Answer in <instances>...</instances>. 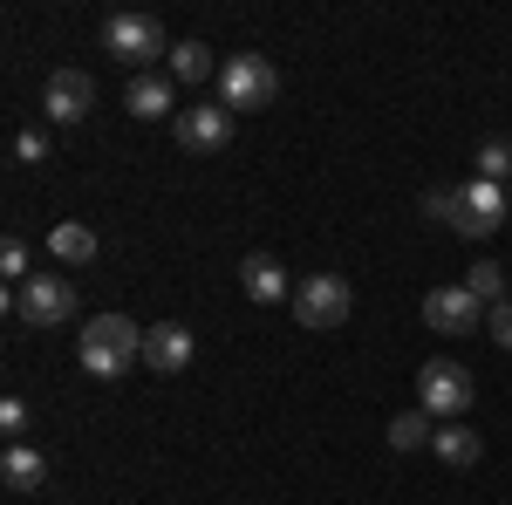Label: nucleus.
Listing matches in <instances>:
<instances>
[{"label":"nucleus","mask_w":512,"mask_h":505,"mask_svg":"<svg viewBox=\"0 0 512 505\" xmlns=\"http://www.w3.org/2000/svg\"><path fill=\"white\" fill-rule=\"evenodd\" d=\"M424 328H437V335H478L485 328V308L472 301L465 280H451V287H431L424 294Z\"/></svg>","instance_id":"7"},{"label":"nucleus","mask_w":512,"mask_h":505,"mask_svg":"<svg viewBox=\"0 0 512 505\" xmlns=\"http://www.w3.org/2000/svg\"><path fill=\"white\" fill-rule=\"evenodd\" d=\"M239 287H246V301L267 308V301L287 294V267H280L274 253H246V260H239Z\"/></svg>","instance_id":"13"},{"label":"nucleus","mask_w":512,"mask_h":505,"mask_svg":"<svg viewBox=\"0 0 512 505\" xmlns=\"http://www.w3.org/2000/svg\"><path fill=\"white\" fill-rule=\"evenodd\" d=\"M48 253H55L62 267H89V260H96V233H89L82 219H62V226L48 233Z\"/></svg>","instance_id":"15"},{"label":"nucleus","mask_w":512,"mask_h":505,"mask_svg":"<svg viewBox=\"0 0 512 505\" xmlns=\"http://www.w3.org/2000/svg\"><path fill=\"white\" fill-rule=\"evenodd\" d=\"M472 403H478V376L465 369V362L431 355V362L417 369V410H431V417H444V424H458Z\"/></svg>","instance_id":"2"},{"label":"nucleus","mask_w":512,"mask_h":505,"mask_svg":"<svg viewBox=\"0 0 512 505\" xmlns=\"http://www.w3.org/2000/svg\"><path fill=\"white\" fill-rule=\"evenodd\" d=\"M458 192H465V212H458V226H451L458 239H485V233H499V226H506L512 198L499 192L492 178H472V185H458Z\"/></svg>","instance_id":"9"},{"label":"nucleus","mask_w":512,"mask_h":505,"mask_svg":"<svg viewBox=\"0 0 512 505\" xmlns=\"http://www.w3.org/2000/svg\"><path fill=\"white\" fill-rule=\"evenodd\" d=\"M0 430H7L14 444L28 437V403H21V396H7V403H0Z\"/></svg>","instance_id":"23"},{"label":"nucleus","mask_w":512,"mask_h":505,"mask_svg":"<svg viewBox=\"0 0 512 505\" xmlns=\"http://www.w3.org/2000/svg\"><path fill=\"white\" fill-rule=\"evenodd\" d=\"M14 157H21V164H48V137H41V130H21V137H14Z\"/></svg>","instance_id":"24"},{"label":"nucleus","mask_w":512,"mask_h":505,"mask_svg":"<svg viewBox=\"0 0 512 505\" xmlns=\"http://www.w3.org/2000/svg\"><path fill=\"white\" fill-rule=\"evenodd\" d=\"M0 273H7L14 287H21V280H35V273H28V246H21V239H0Z\"/></svg>","instance_id":"22"},{"label":"nucleus","mask_w":512,"mask_h":505,"mask_svg":"<svg viewBox=\"0 0 512 505\" xmlns=\"http://www.w3.org/2000/svg\"><path fill=\"white\" fill-rule=\"evenodd\" d=\"M485 321H492V342H499V349L512 355V301H506V308H492Z\"/></svg>","instance_id":"25"},{"label":"nucleus","mask_w":512,"mask_h":505,"mask_svg":"<svg viewBox=\"0 0 512 505\" xmlns=\"http://www.w3.org/2000/svg\"><path fill=\"white\" fill-rule=\"evenodd\" d=\"M41 110H48V123H82L89 110H96V82L82 76V69H55V76H48V96H41Z\"/></svg>","instance_id":"10"},{"label":"nucleus","mask_w":512,"mask_h":505,"mask_svg":"<svg viewBox=\"0 0 512 505\" xmlns=\"http://www.w3.org/2000/svg\"><path fill=\"white\" fill-rule=\"evenodd\" d=\"M349 308H355V287L342 280V273H308L301 287H294V321L301 328H342L349 321Z\"/></svg>","instance_id":"5"},{"label":"nucleus","mask_w":512,"mask_h":505,"mask_svg":"<svg viewBox=\"0 0 512 505\" xmlns=\"http://www.w3.org/2000/svg\"><path fill=\"white\" fill-rule=\"evenodd\" d=\"M76 355H82V369H89L96 383H117V376H130V369L144 362V328H137L130 314H96L76 335Z\"/></svg>","instance_id":"1"},{"label":"nucleus","mask_w":512,"mask_h":505,"mask_svg":"<svg viewBox=\"0 0 512 505\" xmlns=\"http://www.w3.org/2000/svg\"><path fill=\"white\" fill-rule=\"evenodd\" d=\"M103 55H117L123 69H137V76H151V62H171V41H164L158 14H110L103 21Z\"/></svg>","instance_id":"3"},{"label":"nucleus","mask_w":512,"mask_h":505,"mask_svg":"<svg viewBox=\"0 0 512 505\" xmlns=\"http://www.w3.org/2000/svg\"><path fill=\"white\" fill-rule=\"evenodd\" d=\"M280 96V76L267 55H226L219 62V103L233 110V117H246V110H267Z\"/></svg>","instance_id":"4"},{"label":"nucleus","mask_w":512,"mask_h":505,"mask_svg":"<svg viewBox=\"0 0 512 505\" xmlns=\"http://www.w3.org/2000/svg\"><path fill=\"white\" fill-rule=\"evenodd\" d=\"M171 137H178L185 151H226V144H233V110H226V103H192V110L171 117Z\"/></svg>","instance_id":"8"},{"label":"nucleus","mask_w":512,"mask_h":505,"mask_svg":"<svg viewBox=\"0 0 512 505\" xmlns=\"http://www.w3.org/2000/svg\"><path fill=\"white\" fill-rule=\"evenodd\" d=\"M7 308L21 314L28 328H55V321L76 314V287H69L62 273H35V280H21V287L7 294Z\"/></svg>","instance_id":"6"},{"label":"nucleus","mask_w":512,"mask_h":505,"mask_svg":"<svg viewBox=\"0 0 512 505\" xmlns=\"http://www.w3.org/2000/svg\"><path fill=\"white\" fill-rule=\"evenodd\" d=\"M437 430H431V410H403V417H390V451H424Z\"/></svg>","instance_id":"19"},{"label":"nucleus","mask_w":512,"mask_h":505,"mask_svg":"<svg viewBox=\"0 0 512 505\" xmlns=\"http://www.w3.org/2000/svg\"><path fill=\"white\" fill-rule=\"evenodd\" d=\"M465 287H472V301H478L485 314L506 308V267H499V260H478V267L465 273Z\"/></svg>","instance_id":"18"},{"label":"nucleus","mask_w":512,"mask_h":505,"mask_svg":"<svg viewBox=\"0 0 512 505\" xmlns=\"http://www.w3.org/2000/svg\"><path fill=\"white\" fill-rule=\"evenodd\" d=\"M506 171H512V144H499V137H492V144H478V178H492V185H499Z\"/></svg>","instance_id":"21"},{"label":"nucleus","mask_w":512,"mask_h":505,"mask_svg":"<svg viewBox=\"0 0 512 505\" xmlns=\"http://www.w3.org/2000/svg\"><path fill=\"white\" fill-rule=\"evenodd\" d=\"M123 110H130V117H178V82L171 76H158V69H151V76H130V89H123Z\"/></svg>","instance_id":"11"},{"label":"nucleus","mask_w":512,"mask_h":505,"mask_svg":"<svg viewBox=\"0 0 512 505\" xmlns=\"http://www.w3.org/2000/svg\"><path fill=\"white\" fill-rule=\"evenodd\" d=\"M458 212H465V192H458V185H437V192H424V219H437V226H458Z\"/></svg>","instance_id":"20"},{"label":"nucleus","mask_w":512,"mask_h":505,"mask_svg":"<svg viewBox=\"0 0 512 505\" xmlns=\"http://www.w3.org/2000/svg\"><path fill=\"white\" fill-rule=\"evenodd\" d=\"M164 76H171V82H205V76H219V62H212L205 41H178L171 62H164Z\"/></svg>","instance_id":"17"},{"label":"nucleus","mask_w":512,"mask_h":505,"mask_svg":"<svg viewBox=\"0 0 512 505\" xmlns=\"http://www.w3.org/2000/svg\"><path fill=\"white\" fill-rule=\"evenodd\" d=\"M0 478H7V492H41L48 458H41L35 444H7V451H0Z\"/></svg>","instance_id":"14"},{"label":"nucleus","mask_w":512,"mask_h":505,"mask_svg":"<svg viewBox=\"0 0 512 505\" xmlns=\"http://www.w3.org/2000/svg\"><path fill=\"white\" fill-rule=\"evenodd\" d=\"M431 451H437V458H444L451 471H472L485 444H478V430H472V424H444V430L431 437Z\"/></svg>","instance_id":"16"},{"label":"nucleus","mask_w":512,"mask_h":505,"mask_svg":"<svg viewBox=\"0 0 512 505\" xmlns=\"http://www.w3.org/2000/svg\"><path fill=\"white\" fill-rule=\"evenodd\" d=\"M144 362H151L158 376H178V369L192 362V328H185V321H158V328L144 335Z\"/></svg>","instance_id":"12"}]
</instances>
